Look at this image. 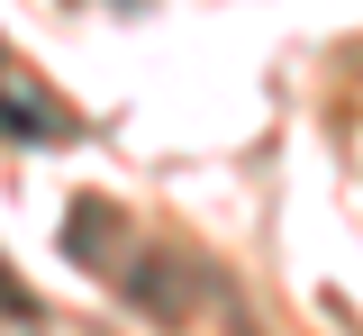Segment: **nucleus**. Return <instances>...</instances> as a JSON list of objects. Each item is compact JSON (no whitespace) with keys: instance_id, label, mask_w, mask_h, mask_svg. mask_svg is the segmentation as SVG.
Wrapping results in <instances>:
<instances>
[{"instance_id":"1","label":"nucleus","mask_w":363,"mask_h":336,"mask_svg":"<svg viewBox=\"0 0 363 336\" xmlns=\"http://www.w3.org/2000/svg\"><path fill=\"white\" fill-rule=\"evenodd\" d=\"M64 245H73V264L100 273V264H118V254H128V228H118V209L82 200V209H73V228H64Z\"/></svg>"},{"instance_id":"4","label":"nucleus","mask_w":363,"mask_h":336,"mask_svg":"<svg viewBox=\"0 0 363 336\" xmlns=\"http://www.w3.org/2000/svg\"><path fill=\"white\" fill-rule=\"evenodd\" d=\"M0 73H9V64H0Z\"/></svg>"},{"instance_id":"3","label":"nucleus","mask_w":363,"mask_h":336,"mask_svg":"<svg viewBox=\"0 0 363 336\" xmlns=\"http://www.w3.org/2000/svg\"><path fill=\"white\" fill-rule=\"evenodd\" d=\"M0 318H37V300L18 291V273H9V264H0Z\"/></svg>"},{"instance_id":"2","label":"nucleus","mask_w":363,"mask_h":336,"mask_svg":"<svg viewBox=\"0 0 363 336\" xmlns=\"http://www.w3.org/2000/svg\"><path fill=\"white\" fill-rule=\"evenodd\" d=\"M128 282H136V309H145V318H182V309H191V291L173 282V264H164V254H136Z\"/></svg>"}]
</instances>
